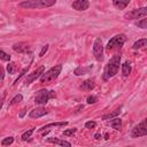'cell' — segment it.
<instances>
[{"instance_id": "1", "label": "cell", "mask_w": 147, "mask_h": 147, "mask_svg": "<svg viewBox=\"0 0 147 147\" xmlns=\"http://www.w3.org/2000/svg\"><path fill=\"white\" fill-rule=\"evenodd\" d=\"M119 64H121V55L116 54L114 55L109 62L107 63L106 68H105V71H103V79L107 80L111 77H114L117 72H118V68H119Z\"/></svg>"}, {"instance_id": "2", "label": "cell", "mask_w": 147, "mask_h": 147, "mask_svg": "<svg viewBox=\"0 0 147 147\" xmlns=\"http://www.w3.org/2000/svg\"><path fill=\"white\" fill-rule=\"evenodd\" d=\"M55 2H56V0H25L21 3H18V6L21 8H25V9H39V8L51 7Z\"/></svg>"}, {"instance_id": "3", "label": "cell", "mask_w": 147, "mask_h": 147, "mask_svg": "<svg viewBox=\"0 0 147 147\" xmlns=\"http://www.w3.org/2000/svg\"><path fill=\"white\" fill-rule=\"evenodd\" d=\"M61 70H62V65L61 64H57V65L51 68L49 70H47L46 72H44L40 76V83L41 84H48V83L55 80L59 77V75L61 74Z\"/></svg>"}, {"instance_id": "4", "label": "cell", "mask_w": 147, "mask_h": 147, "mask_svg": "<svg viewBox=\"0 0 147 147\" xmlns=\"http://www.w3.org/2000/svg\"><path fill=\"white\" fill-rule=\"evenodd\" d=\"M126 40H127V38H126V36H125L124 33L116 34L115 37H113V38L108 41V44H107V46H106V49H107V51L119 49V48H122V46L124 45V42H125Z\"/></svg>"}, {"instance_id": "5", "label": "cell", "mask_w": 147, "mask_h": 147, "mask_svg": "<svg viewBox=\"0 0 147 147\" xmlns=\"http://www.w3.org/2000/svg\"><path fill=\"white\" fill-rule=\"evenodd\" d=\"M55 98V92L54 91H48V90H40L38 94L34 98V102L37 105H45L48 102L49 99Z\"/></svg>"}, {"instance_id": "6", "label": "cell", "mask_w": 147, "mask_h": 147, "mask_svg": "<svg viewBox=\"0 0 147 147\" xmlns=\"http://www.w3.org/2000/svg\"><path fill=\"white\" fill-rule=\"evenodd\" d=\"M147 15V8L146 7H141V8H137L133 9L126 14H124V18L126 20H137L140 17H146Z\"/></svg>"}, {"instance_id": "7", "label": "cell", "mask_w": 147, "mask_h": 147, "mask_svg": "<svg viewBox=\"0 0 147 147\" xmlns=\"http://www.w3.org/2000/svg\"><path fill=\"white\" fill-rule=\"evenodd\" d=\"M93 55L96 59V61H102L103 60V46H102V40L100 38H96L93 44Z\"/></svg>"}, {"instance_id": "8", "label": "cell", "mask_w": 147, "mask_h": 147, "mask_svg": "<svg viewBox=\"0 0 147 147\" xmlns=\"http://www.w3.org/2000/svg\"><path fill=\"white\" fill-rule=\"evenodd\" d=\"M147 134V126H146V119H144L140 124L136 125L132 129L131 137L132 138H138V137H144Z\"/></svg>"}, {"instance_id": "9", "label": "cell", "mask_w": 147, "mask_h": 147, "mask_svg": "<svg viewBox=\"0 0 147 147\" xmlns=\"http://www.w3.org/2000/svg\"><path fill=\"white\" fill-rule=\"evenodd\" d=\"M44 70H45V68L41 65V67H39L38 69H36L33 72L29 74V76H28L26 79H25V85H29V84H31L32 82H34L36 79H38V78L44 74Z\"/></svg>"}, {"instance_id": "10", "label": "cell", "mask_w": 147, "mask_h": 147, "mask_svg": "<svg viewBox=\"0 0 147 147\" xmlns=\"http://www.w3.org/2000/svg\"><path fill=\"white\" fill-rule=\"evenodd\" d=\"M13 49L17 53H22V54H26V53H31V47L28 42H16L13 45Z\"/></svg>"}, {"instance_id": "11", "label": "cell", "mask_w": 147, "mask_h": 147, "mask_svg": "<svg viewBox=\"0 0 147 147\" xmlns=\"http://www.w3.org/2000/svg\"><path fill=\"white\" fill-rule=\"evenodd\" d=\"M46 114H48V110H46L44 107H38V108H34L30 111L29 117L30 118H39V117L45 116Z\"/></svg>"}, {"instance_id": "12", "label": "cell", "mask_w": 147, "mask_h": 147, "mask_svg": "<svg viewBox=\"0 0 147 147\" xmlns=\"http://www.w3.org/2000/svg\"><path fill=\"white\" fill-rule=\"evenodd\" d=\"M90 3L87 0H75L71 3V7L76 10H86L88 8Z\"/></svg>"}, {"instance_id": "13", "label": "cell", "mask_w": 147, "mask_h": 147, "mask_svg": "<svg viewBox=\"0 0 147 147\" xmlns=\"http://www.w3.org/2000/svg\"><path fill=\"white\" fill-rule=\"evenodd\" d=\"M91 70H92V65H88V67L79 65V67H77V68L74 70V74H75L76 76H82V75H86V74H88Z\"/></svg>"}, {"instance_id": "14", "label": "cell", "mask_w": 147, "mask_h": 147, "mask_svg": "<svg viewBox=\"0 0 147 147\" xmlns=\"http://www.w3.org/2000/svg\"><path fill=\"white\" fill-rule=\"evenodd\" d=\"M110 119H111V121H109L108 124H109L113 129L119 131V130L122 129V119L118 118V117H114V118H110Z\"/></svg>"}, {"instance_id": "15", "label": "cell", "mask_w": 147, "mask_h": 147, "mask_svg": "<svg viewBox=\"0 0 147 147\" xmlns=\"http://www.w3.org/2000/svg\"><path fill=\"white\" fill-rule=\"evenodd\" d=\"M47 142L55 144V145H60V146H67V147H70V146H71V144H70L69 141L61 140V139H57V138H48V139H47Z\"/></svg>"}, {"instance_id": "16", "label": "cell", "mask_w": 147, "mask_h": 147, "mask_svg": "<svg viewBox=\"0 0 147 147\" xmlns=\"http://www.w3.org/2000/svg\"><path fill=\"white\" fill-rule=\"evenodd\" d=\"M94 86H95V84H94L93 79H86L80 85V88H83L84 91H91L92 88H94Z\"/></svg>"}, {"instance_id": "17", "label": "cell", "mask_w": 147, "mask_h": 147, "mask_svg": "<svg viewBox=\"0 0 147 147\" xmlns=\"http://www.w3.org/2000/svg\"><path fill=\"white\" fill-rule=\"evenodd\" d=\"M65 125H68V122H55V123H49V124H46V125H44L42 127H40L39 131L42 132V131H45L46 129H49V127H53V126H65Z\"/></svg>"}, {"instance_id": "18", "label": "cell", "mask_w": 147, "mask_h": 147, "mask_svg": "<svg viewBox=\"0 0 147 147\" xmlns=\"http://www.w3.org/2000/svg\"><path fill=\"white\" fill-rule=\"evenodd\" d=\"M130 1L131 0H113V3L117 9H124L130 3Z\"/></svg>"}, {"instance_id": "19", "label": "cell", "mask_w": 147, "mask_h": 147, "mask_svg": "<svg viewBox=\"0 0 147 147\" xmlns=\"http://www.w3.org/2000/svg\"><path fill=\"white\" fill-rule=\"evenodd\" d=\"M121 109H122V107H119V108L115 109L114 111H110L109 114H106V115H103V116H102V119H110V118H114V117H116L117 115H119V114H121Z\"/></svg>"}, {"instance_id": "20", "label": "cell", "mask_w": 147, "mask_h": 147, "mask_svg": "<svg viewBox=\"0 0 147 147\" xmlns=\"http://www.w3.org/2000/svg\"><path fill=\"white\" fill-rule=\"evenodd\" d=\"M122 72H123V76L124 77H127L131 74V65H130L129 62H124L122 64Z\"/></svg>"}, {"instance_id": "21", "label": "cell", "mask_w": 147, "mask_h": 147, "mask_svg": "<svg viewBox=\"0 0 147 147\" xmlns=\"http://www.w3.org/2000/svg\"><path fill=\"white\" fill-rule=\"evenodd\" d=\"M147 45V39L146 38H142V39H139L138 41H136L132 46L133 49H138V48H141V47H145Z\"/></svg>"}, {"instance_id": "22", "label": "cell", "mask_w": 147, "mask_h": 147, "mask_svg": "<svg viewBox=\"0 0 147 147\" xmlns=\"http://www.w3.org/2000/svg\"><path fill=\"white\" fill-rule=\"evenodd\" d=\"M23 100V95L22 94H16L13 99H11V101L9 102V106H13V105H16V103H18V102H21Z\"/></svg>"}, {"instance_id": "23", "label": "cell", "mask_w": 147, "mask_h": 147, "mask_svg": "<svg viewBox=\"0 0 147 147\" xmlns=\"http://www.w3.org/2000/svg\"><path fill=\"white\" fill-rule=\"evenodd\" d=\"M7 71H8L10 75L15 74V71H16V64H15L14 62H9L8 65H7Z\"/></svg>"}, {"instance_id": "24", "label": "cell", "mask_w": 147, "mask_h": 147, "mask_svg": "<svg viewBox=\"0 0 147 147\" xmlns=\"http://www.w3.org/2000/svg\"><path fill=\"white\" fill-rule=\"evenodd\" d=\"M33 131H34V129H33V127H31V129H29L28 131H25V132L22 134V137H21V138H22V140H26L28 138H30V137H31V134L33 133Z\"/></svg>"}, {"instance_id": "25", "label": "cell", "mask_w": 147, "mask_h": 147, "mask_svg": "<svg viewBox=\"0 0 147 147\" xmlns=\"http://www.w3.org/2000/svg\"><path fill=\"white\" fill-rule=\"evenodd\" d=\"M14 142V138L13 137H7L5 139L1 140V145L2 146H7V145H11Z\"/></svg>"}, {"instance_id": "26", "label": "cell", "mask_w": 147, "mask_h": 147, "mask_svg": "<svg viewBox=\"0 0 147 147\" xmlns=\"http://www.w3.org/2000/svg\"><path fill=\"white\" fill-rule=\"evenodd\" d=\"M136 25L138 28H141V29H146L147 28V18H142L141 21H138L136 23Z\"/></svg>"}, {"instance_id": "27", "label": "cell", "mask_w": 147, "mask_h": 147, "mask_svg": "<svg viewBox=\"0 0 147 147\" xmlns=\"http://www.w3.org/2000/svg\"><path fill=\"white\" fill-rule=\"evenodd\" d=\"M28 70H29V65H28L26 68H24V69H23V70L21 71V74H20V76H18V77H17V79L15 80V83H14V85H16V84L18 83V80H20V79H21V78H22V77H23V76H24V75H25V74L28 72Z\"/></svg>"}, {"instance_id": "28", "label": "cell", "mask_w": 147, "mask_h": 147, "mask_svg": "<svg viewBox=\"0 0 147 147\" xmlns=\"http://www.w3.org/2000/svg\"><path fill=\"white\" fill-rule=\"evenodd\" d=\"M0 59L3 60V61H9L10 60V55H8L7 53H5L3 51L0 49Z\"/></svg>"}, {"instance_id": "29", "label": "cell", "mask_w": 147, "mask_h": 147, "mask_svg": "<svg viewBox=\"0 0 147 147\" xmlns=\"http://www.w3.org/2000/svg\"><path fill=\"white\" fill-rule=\"evenodd\" d=\"M86 101H87V103H95L96 101H98V98L95 96V95H88L87 96V99H86Z\"/></svg>"}, {"instance_id": "30", "label": "cell", "mask_w": 147, "mask_h": 147, "mask_svg": "<svg viewBox=\"0 0 147 147\" xmlns=\"http://www.w3.org/2000/svg\"><path fill=\"white\" fill-rule=\"evenodd\" d=\"M95 126H96V123H95L94 121H88V122L85 123V127H86V129H93V127H95Z\"/></svg>"}, {"instance_id": "31", "label": "cell", "mask_w": 147, "mask_h": 147, "mask_svg": "<svg viewBox=\"0 0 147 147\" xmlns=\"http://www.w3.org/2000/svg\"><path fill=\"white\" fill-rule=\"evenodd\" d=\"M77 131V129L76 127H74V129H70V130H65L64 132H63V136H72L75 132Z\"/></svg>"}, {"instance_id": "32", "label": "cell", "mask_w": 147, "mask_h": 147, "mask_svg": "<svg viewBox=\"0 0 147 147\" xmlns=\"http://www.w3.org/2000/svg\"><path fill=\"white\" fill-rule=\"evenodd\" d=\"M48 47H49V45H47V44L42 47V49H41V51H40V53H39V56H40V57H42V56L45 55V53L48 51Z\"/></svg>"}, {"instance_id": "33", "label": "cell", "mask_w": 147, "mask_h": 147, "mask_svg": "<svg viewBox=\"0 0 147 147\" xmlns=\"http://www.w3.org/2000/svg\"><path fill=\"white\" fill-rule=\"evenodd\" d=\"M3 77H5V70H3V68L0 65V82L3 79Z\"/></svg>"}, {"instance_id": "34", "label": "cell", "mask_w": 147, "mask_h": 147, "mask_svg": "<svg viewBox=\"0 0 147 147\" xmlns=\"http://www.w3.org/2000/svg\"><path fill=\"white\" fill-rule=\"evenodd\" d=\"M3 100H5V94H2V95L0 96V109H1V107H2V105H3Z\"/></svg>"}, {"instance_id": "35", "label": "cell", "mask_w": 147, "mask_h": 147, "mask_svg": "<svg viewBox=\"0 0 147 147\" xmlns=\"http://www.w3.org/2000/svg\"><path fill=\"white\" fill-rule=\"evenodd\" d=\"M25 110H26V109H22V111L20 113V117H23V116H24V114H25Z\"/></svg>"}, {"instance_id": "36", "label": "cell", "mask_w": 147, "mask_h": 147, "mask_svg": "<svg viewBox=\"0 0 147 147\" xmlns=\"http://www.w3.org/2000/svg\"><path fill=\"white\" fill-rule=\"evenodd\" d=\"M100 137H101V134H100V133H95V136H94V138H95L96 140H99V139H100Z\"/></svg>"}, {"instance_id": "37", "label": "cell", "mask_w": 147, "mask_h": 147, "mask_svg": "<svg viewBox=\"0 0 147 147\" xmlns=\"http://www.w3.org/2000/svg\"><path fill=\"white\" fill-rule=\"evenodd\" d=\"M108 137H109V134H108V133H105V139H106V140L108 139Z\"/></svg>"}]
</instances>
